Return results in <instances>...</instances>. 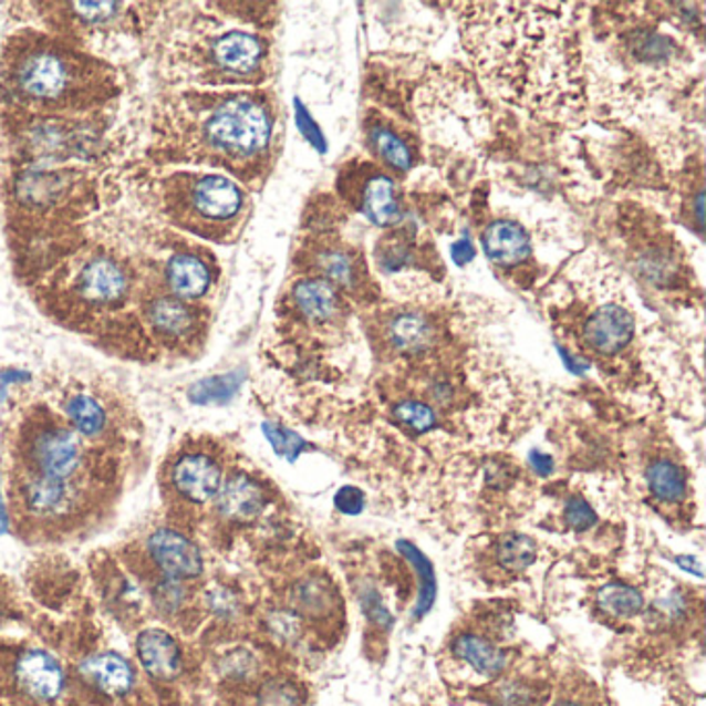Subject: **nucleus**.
Here are the masks:
<instances>
[{
	"label": "nucleus",
	"instance_id": "nucleus-28",
	"mask_svg": "<svg viewBox=\"0 0 706 706\" xmlns=\"http://www.w3.org/2000/svg\"><path fill=\"white\" fill-rule=\"evenodd\" d=\"M596 605L605 615L617 617V620H630L644 611V596L634 586L608 584L596 593Z\"/></svg>",
	"mask_w": 706,
	"mask_h": 706
},
{
	"label": "nucleus",
	"instance_id": "nucleus-35",
	"mask_svg": "<svg viewBox=\"0 0 706 706\" xmlns=\"http://www.w3.org/2000/svg\"><path fill=\"white\" fill-rule=\"evenodd\" d=\"M299 694L287 684V682H270L266 684L259 696H257V706H299Z\"/></svg>",
	"mask_w": 706,
	"mask_h": 706
},
{
	"label": "nucleus",
	"instance_id": "nucleus-40",
	"mask_svg": "<svg viewBox=\"0 0 706 706\" xmlns=\"http://www.w3.org/2000/svg\"><path fill=\"white\" fill-rule=\"evenodd\" d=\"M363 608H365L367 615H370L371 620H373L377 626L387 630V627L394 624V620L390 617V613H387V610L382 605V601H380L375 594L370 593L363 596Z\"/></svg>",
	"mask_w": 706,
	"mask_h": 706
},
{
	"label": "nucleus",
	"instance_id": "nucleus-26",
	"mask_svg": "<svg viewBox=\"0 0 706 706\" xmlns=\"http://www.w3.org/2000/svg\"><path fill=\"white\" fill-rule=\"evenodd\" d=\"M398 551L406 558V562L415 568L418 577V599L415 608V620H421L427 611L434 608L435 596H437V580H435L434 565L425 558V553L418 547L401 541Z\"/></svg>",
	"mask_w": 706,
	"mask_h": 706
},
{
	"label": "nucleus",
	"instance_id": "nucleus-46",
	"mask_svg": "<svg viewBox=\"0 0 706 706\" xmlns=\"http://www.w3.org/2000/svg\"><path fill=\"white\" fill-rule=\"evenodd\" d=\"M556 706H584L580 705V703H574V700H562V703H558Z\"/></svg>",
	"mask_w": 706,
	"mask_h": 706
},
{
	"label": "nucleus",
	"instance_id": "nucleus-37",
	"mask_svg": "<svg viewBox=\"0 0 706 706\" xmlns=\"http://www.w3.org/2000/svg\"><path fill=\"white\" fill-rule=\"evenodd\" d=\"M334 503H336L338 512L346 513V516H359L365 508V496L359 487L346 485V487L338 489Z\"/></svg>",
	"mask_w": 706,
	"mask_h": 706
},
{
	"label": "nucleus",
	"instance_id": "nucleus-16",
	"mask_svg": "<svg viewBox=\"0 0 706 706\" xmlns=\"http://www.w3.org/2000/svg\"><path fill=\"white\" fill-rule=\"evenodd\" d=\"M311 261L321 273V278L328 280L332 287L353 292L367 282L365 263L351 247L325 245L311 253Z\"/></svg>",
	"mask_w": 706,
	"mask_h": 706
},
{
	"label": "nucleus",
	"instance_id": "nucleus-22",
	"mask_svg": "<svg viewBox=\"0 0 706 706\" xmlns=\"http://www.w3.org/2000/svg\"><path fill=\"white\" fill-rule=\"evenodd\" d=\"M454 655L466 661L477 674L496 677L508 665V657L496 644L475 634H463L454 642Z\"/></svg>",
	"mask_w": 706,
	"mask_h": 706
},
{
	"label": "nucleus",
	"instance_id": "nucleus-25",
	"mask_svg": "<svg viewBox=\"0 0 706 706\" xmlns=\"http://www.w3.org/2000/svg\"><path fill=\"white\" fill-rule=\"evenodd\" d=\"M387 334L392 344L402 353H418L427 349L434 338V330L429 321L418 313H401L390 321Z\"/></svg>",
	"mask_w": 706,
	"mask_h": 706
},
{
	"label": "nucleus",
	"instance_id": "nucleus-15",
	"mask_svg": "<svg viewBox=\"0 0 706 706\" xmlns=\"http://www.w3.org/2000/svg\"><path fill=\"white\" fill-rule=\"evenodd\" d=\"M137 658L147 674L156 679H173L183 669V651L177 638L160 627H147L135 641Z\"/></svg>",
	"mask_w": 706,
	"mask_h": 706
},
{
	"label": "nucleus",
	"instance_id": "nucleus-38",
	"mask_svg": "<svg viewBox=\"0 0 706 706\" xmlns=\"http://www.w3.org/2000/svg\"><path fill=\"white\" fill-rule=\"evenodd\" d=\"M270 627H272L273 634L284 638V641H292L299 636L301 632V622L294 613L289 611H276L272 617H270Z\"/></svg>",
	"mask_w": 706,
	"mask_h": 706
},
{
	"label": "nucleus",
	"instance_id": "nucleus-2",
	"mask_svg": "<svg viewBox=\"0 0 706 706\" xmlns=\"http://www.w3.org/2000/svg\"><path fill=\"white\" fill-rule=\"evenodd\" d=\"M118 94L116 73L59 38L15 33L0 56V96L17 111L33 114L85 113Z\"/></svg>",
	"mask_w": 706,
	"mask_h": 706
},
{
	"label": "nucleus",
	"instance_id": "nucleus-9",
	"mask_svg": "<svg viewBox=\"0 0 706 706\" xmlns=\"http://www.w3.org/2000/svg\"><path fill=\"white\" fill-rule=\"evenodd\" d=\"M142 313L152 334L162 342L185 344L193 342L201 332L199 307L168 292H147L142 301Z\"/></svg>",
	"mask_w": 706,
	"mask_h": 706
},
{
	"label": "nucleus",
	"instance_id": "nucleus-10",
	"mask_svg": "<svg viewBox=\"0 0 706 706\" xmlns=\"http://www.w3.org/2000/svg\"><path fill=\"white\" fill-rule=\"evenodd\" d=\"M216 280L211 257L197 247H183L166 259L164 266V292L187 303L199 301L208 294Z\"/></svg>",
	"mask_w": 706,
	"mask_h": 706
},
{
	"label": "nucleus",
	"instance_id": "nucleus-24",
	"mask_svg": "<svg viewBox=\"0 0 706 706\" xmlns=\"http://www.w3.org/2000/svg\"><path fill=\"white\" fill-rule=\"evenodd\" d=\"M245 382V371H230L199 380L187 390V398L197 406H222L232 401Z\"/></svg>",
	"mask_w": 706,
	"mask_h": 706
},
{
	"label": "nucleus",
	"instance_id": "nucleus-14",
	"mask_svg": "<svg viewBox=\"0 0 706 706\" xmlns=\"http://www.w3.org/2000/svg\"><path fill=\"white\" fill-rule=\"evenodd\" d=\"M634 336V318L620 305L596 309L584 325V342L599 354L624 351Z\"/></svg>",
	"mask_w": 706,
	"mask_h": 706
},
{
	"label": "nucleus",
	"instance_id": "nucleus-27",
	"mask_svg": "<svg viewBox=\"0 0 706 706\" xmlns=\"http://www.w3.org/2000/svg\"><path fill=\"white\" fill-rule=\"evenodd\" d=\"M646 481L653 491L655 498L661 501H679L688 491V479L682 466L675 465L672 460H657L653 463L648 473H646Z\"/></svg>",
	"mask_w": 706,
	"mask_h": 706
},
{
	"label": "nucleus",
	"instance_id": "nucleus-7",
	"mask_svg": "<svg viewBox=\"0 0 706 706\" xmlns=\"http://www.w3.org/2000/svg\"><path fill=\"white\" fill-rule=\"evenodd\" d=\"M166 482L178 501L187 506H206L220 494L225 465L216 451L201 444H187L168 460Z\"/></svg>",
	"mask_w": 706,
	"mask_h": 706
},
{
	"label": "nucleus",
	"instance_id": "nucleus-43",
	"mask_svg": "<svg viewBox=\"0 0 706 706\" xmlns=\"http://www.w3.org/2000/svg\"><path fill=\"white\" fill-rule=\"evenodd\" d=\"M451 256L458 263H468L475 257V247L466 239H463V241H458L451 247Z\"/></svg>",
	"mask_w": 706,
	"mask_h": 706
},
{
	"label": "nucleus",
	"instance_id": "nucleus-36",
	"mask_svg": "<svg viewBox=\"0 0 706 706\" xmlns=\"http://www.w3.org/2000/svg\"><path fill=\"white\" fill-rule=\"evenodd\" d=\"M563 518L568 522V527L577 532H584L591 529L596 522V513L593 508L582 498H572L565 503V512Z\"/></svg>",
	"mask_w": 706,
	"mask_h": 706
},
{
	"label": "nucleus",
	"instance_id": "nucleus-42",
	"mask_svg": "<svg viewBox=\"0 0 706 706\" xmlns=\"http://www.w3.org/2000/svg\"><path fill=\"white\" fill-rule=\"evenodd\" d=\"M530 466L534 468V473H539L541 477H547V475H551L553 473V458L551 456H547V454H541V451H530L529 456Z\"/></svg>",
	"mask_w": 706,
	"mask_h": 706
},
{
	"label": "nucleus",
	"instance_id": "nucleus-33",
	"mask_svg": "<svg viewBox=\"0 0 706 706\" xmlns=\"http://www.w3.org/2000/svg\"><path fill=\"white\" fill-rule=\"evenodd\" d=\"M263 435L268 437V442L272 444L273 451L287 460H297L299 454L303 449L309 448L305 439L301 435L290 432L282 425H273V423H263Z\"/></svg>",
	"mask_w": 706,
	"mask_h": 706
},
{
	"label": "nucleus",
	"instance_id": "nucleus-20",
	"mask_svg": "<svg viewBox=\"0 0 706 706\" xmlns=\"http://www.w3.org/2000/svg\"><path fill=\"white\" fill-rule=\"evenodd\" d=\"M81 674L111 696L127 694L135 684V672L127 658L116 653H100L81 663Z\"/></svg>",
	"mask_w": 706,
	"mask_h": 706
},
{
	"label": "nucleus",
	"instance_id": "nucleus-8",
	"mask_svg": "<svg viewBox=\"0 0 706 706\" xmlns=\"http://www.w3.org/2000/svg\"><path fill=\"white\" fill-rule=\"evenodd\" d=\"M145 556L156 568L158 577L175 580H195L204 574V553L201 547L189 534L173 527H160L147 534Z\"/></svg>",
	"mask_w": 706,
	"mask_h": 706
},
{
	"label": "nucleus",
	"instance_id": "nucleus-13",
	"mask_svg": "<svg viewBox=\"0 0 706 706\" xmlns=\"http://www.w3.org/2000/svg\"><path fill=\"white\" fill-rule=\"evenodd\" d=\"M216 501L218 513L228 522H253L263 512L268 498L261 482L247 473H232L226 477Z\"/></svg>",
	"mask_w": 706,
	"mask_h": 706
},
{
	"label": "nucleus",
	"instance_id": "nucleus-32",
	"mask_svg": "<svg viewBox=\"0 0 706 706\" xmlns=\"http://www.w3.org/2000/svg\"><path fill=\"white\" fill-rule=\"evenodd\" d=\"M394 417L404 425L406 429H411L413 434H425L432 432L435 427V413L432 406L417 401L401 402L394 408Z\"/></svg>",
	"mask_w": 706,
	"mask_h": 706
},
{
	"label": "nucleus",
	"instance_id": "nucleus-21",
	"mask_svg": "<svg viewBox=\"0 0 706 706\" xmlns=\"http://www.w3.org/2000/svg\"><path fill=\"white\" fill-rule=\"evenodd\" d=\"M64 417L69 427L83 439H97L108 429V413L92 394H73L64 402Z\"/></svg>",
	"mask_w": 706,
	"mask_h": 706
},
{
	"label": "nucleus",
	"instance_id": "nucleus-39",
	"mask_svg": "<svg viewBox=\"0 0 706 706\" xmlns=\"http://www.w3.org/2000/svg\"><path fill=\"white\" fill-rule=\"evenodd\" d=\"M499 706H532L534 705V694L522 686V684H510L499 692Z\"/></svg>",
	"mask_w": 706,
	"mask_h": 706
},
{
	"label": "nucleus",
	"instance_id": "nucleus-1",
	"mask_svg": "<svg viewBox=\"0 0 706 706\" xmlns=\"http://www.w3.org/2000/svg\"><path fill=\"white\" fill-rule=\"evenodd\" d=\"M158 127L168 156L225 168L251 185L270 173L278 111L268 92H185Z\"/></svg>",
	"mask_w": 706,
	"mask_h": 706
},
{
	"label": "nucleus",
	"instance_id": "nucleus-6",
	"mask_svg": "<svg viewBox=\"0 0 706 706\" xmlns=\"http://www.w3.org/2000/svg\"><path fill=\"white\" fill-rule=\"evenodd\" d=\"M270 59L268 42L256 33L228 30L209 40L201 50V81L208 83H257L263 80Z\"/></svg>",
	"mask_w": 706,
	"mask_h": 706
},
{
	"label": "nucleus",
	"instance_id": "nucleus-44",
	"mask_svg": "<svg viewBox=\"0 0 706 706\" xmlns=\"http://www.w3.org/2000/svg\"><path fill=\"white\" fill-rule=\"evenodd\" d=\"M11 527V518H9V510H7V501L2 496V477H0V534H7Z\"/></svg>",
	"mask_w": 706,
	"mask_h": 706
},
{
	"label": "nucleus",
	"instance_id": "nucleus-17",
	"mask_svg": "<svg viewBox=\"0 0 706 706\" xmlns=\"http://www.w3.org/2000/svg\"><path fill=\"white\" fill-rule=\"evenodd\" d=\"M15 674L19 684L40 700H52L63 691V667L46 651L32 648L23 653L17 661Z\"/></svg>",
	"mask_w": 706,
	"mask_h": 706
},
{
	"label": "nucleus",
	"instance_id": "nucleus-19",
	"mask_svg": "<svg viewBox=\"0 0 706 706\" xmlns=\"http://www.w3.org/2000/svg\"><path fill=\"white\" fill-rule=\"evenodd\" d=\"M482 249L494 263L503 266V268H513L530 256L527 232L520 226L508 222V220L494 222L485 230Z\"/></svg>",
	"mask_w": 706,
	"mask_h": 706
},
{
	"label": "nucleus",
	"instance_id": "nucleus-3",
	"mask_svg": "<svg viewBox=\"0 0 706 706\" xmlns=\"http://www.w3.org/2000/svg\"><path fill=\"white\" fill-rule=\"evenodd\" d=\"M162 214L177 228L211 242H232L249 216V197L222 175L175 173L158 189Z\"/></svg>",
	"mask_w": 706,
	"mask_h": 706
},
{
	"label": "nucleus",
	"instance_id": "nucleus-11",
	"mask_svg": "<svg viewBox=\"0 0 706 706\" xmlns=\"http://www.w3.org/2000/svg\"><path fill=\"white\" fill-rule=\"evenodd\" d=\"M354 206L363 216H367L373 225L396 226L402 220L401 199L394 180L367 168L365 175H359L351 183Z\"/></svg>",
	"mask_w": 706,
	"mask_h": 706
},
{
	"label": "nucleus",
	"instance_id": "nucleus-41",
	"mask_svg": "<svg viewBox=\"0 0 706 706\" xmlns=\"http://www.w3.org/2000/svg\"><path fill=\"white\" fill-rule=\"evenodd\" d=\"M297 121H299V125H301V131L305 133L307 139L315 145L320 152H323V149H325L323 135H321L320 128L315 127V123L311 121V116L305 113L303 106H299V111H297Z\"/></svg>",
	"mask_w": 706,
	"mask_h": 706
},
{
	"label": "nucleus",
	"instance_id": "nucleus-18",
	"mask_svg": "<svg viewBox=\"0 0 706 706\" xmlns=\"http://www.w3.org/2000/svg\"><path fill=\"white\" fill-rule=\"evenodd\" d=\"M292 305L311 323L334 320L340 311L336 287L323 278H305L292 289Z\"/></svg>",
	"mask_w": 706,
	"mask_h": 706
},
{
	"label": "nucleus",
	"instance_id": "nucleus-34",
	"mask_svg": "<svg viewBox=\"0 0 706 706\" xmlns=\"http://www.w3.org/2000/svg\"><path fill=\"white\" fill-rule=\"evenodd\" d=\"M206 603H208V610L220 620H235L241 611L239 596L226 586L209 589L206 593Z\"/></svg>",
	"mask_w": 706,
	"mask_h": 706
},
{
	"label": "nucleus",
	"instance_id": "nucleus-45",
	"mask_svg": "<svg viewBox=\"0 0 706 706\" xmlns=\"http://www.w3.org/2000/svg\"><path fill=\"white\" fill-rule=\"evenodd\" d=\"M675 562L679 563V565H684V570H688V572H694L696 577H703V565L700 562L696 560V558H677Z\"/></svg>",
	"mask_w": 706,
	"mask_h": 706
},
{
	"label": "nucleus",
	"instance_id": "nucleus-12",
	"mask_svg": "<svg viewBox=\"0 0 706 706\" xmlns=\"http://www.w3.org/2000/svg\"><path fill=\"white\" fill-rule=\"evenodd\" d=\"M17 496L23 512L32 518H61L75 501V481H59L23 470Z\"/></svg>",
	"mask_w": 706,
	"mask_h": 706
},
{
	"label": "nucleus",
	"instance_id": "nucleus-29",
	"mask_svg": "<svg viewBox=\"0 0 706 706\" xmlns=\"http://www.w3.org/2000/svg\"><path fill=\"white\" fill-rule=\"evenodd\" d=\"M498 563L508 572H525L537 560V546L525 534H503L496 547Z\"/></svg>",
	"mask_w": 706,
	"mask_h": 706
},
{
	"label": "nucleus",
	"instance_id": "nucleus-5",
	"mask_svg": "<svg viewBox=\"0 0 706 706\" xmlns=\"http://www.w3.org/2000/svg\"><path fill=\"white\" fill-rule=\"evenodd\" d=\"M63 289L69 303L85 311H113L125 305L135 287V278L127 266L106 253L75 259L63 273Z\"/></svg>",
	"mask_w": 706,
	"mask_h": 706
},
{
	"label": "nucleus",
	"instance_id": "nucleus-23",
	"mask_svg": "<svg viewBox=\"0 0 706 706\" xmlns=\"http://www.w3.org/2000/svg\"><path fill=\"white\" fill-rule=\"evenodd\" d=\"M367 142L371 152L384 162L387 168L396 173H406L413 166V154L411 147L401 137L398 131H394L387 125H370L367 127Z\"/></svg>",
	"mask_w": 706,
	"mask_h": 706
},
{
	"label": "nucleus",
	"instance_id": "nucleus-31",
	"mask_svg": "<svg viewBox=\"0 0 706 706\" xmlns=\"http://www.w3.org/2000/svg\"><path fill=\"white\" fill-rule=\"evenodd\" d=\"M292 601H294V608L307 615H318L332 605L330 589L321 580H313V578L303 580L294 586Z\"/></svg>",
	"mask_w": 706,
	"mask_h": 706
},
{
	"label": "nucleus",
	"instance_id": "nucleus-4",
	"mask_svg": "<svg viewBox=\"0 0 706 706\" xmlns=\"http://www.w3.org/2000/svg\"><path fill=\"white\" fill-rule=\"evenodd\" d=\"M19 456L25 473L75 481L85 466L83 437L54 418H35L21 432Z\"/></svg>",
	"mask_w": 706,
	"mask_h": 706
},
{
	"label": "nucleus",
	"instance_id": "nucleus-30",
	"mask_svg": "<svg viewBox=\"0 0 706 706\" xmlns=\"http://www.w3.org/2000/svg\"><path fill=\"white\" fill-rule=\"evenodd\" d=\"M149 596H152V603L156 610L164 615H170V613H177L178 610L185 608V603L189 599V586L183 580L158 577L149 586Z\"/></svg>",
	"mask_w": 706,
	"mask_h": 706
}]
</instances>
